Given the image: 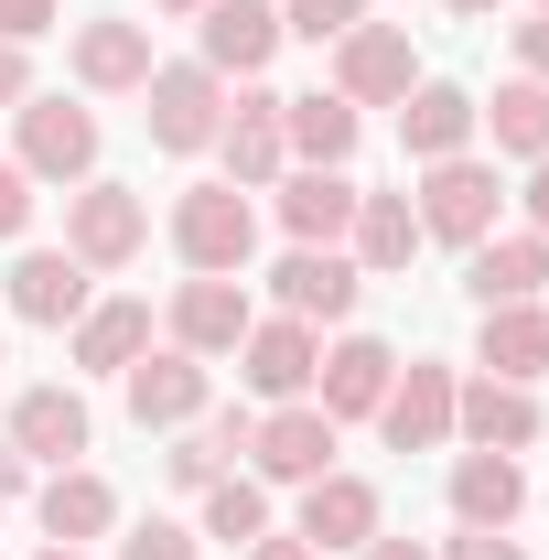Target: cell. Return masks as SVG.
I'll return each mask as SVG.
<instances>
[{"label": "cell", "instance_id": "obj_1", "mask_svg": "<svg viewBox=\"0 0 549 560\" xmlns=\"http://www.w3.org/2000/svg\"><path fill=\"white\" fill-rule=\"evenodd\" d=\"M140 119H151V151L195 162V151H215V130H226V75H215L206 55L151 66V75H140Z\"/></svg>", "mask_w": 549, "mask_h": 560}, {"label": "cell", "instance_id": "obj_2", "mask_svg": "<svg viewBox=\"0 0 549 560\" xmlns=\"http://www.w3.org/2000/svg\"><path fill=\"white\" fill-rule=\"evenodd\" d=\"M173 259L248 280V259H259V206H248L237 184H184V195H173Z\"/></svg>", "mask_w": 549, "mask_h": 560}, {"label": "cell", "instance_id": "obj_3", "mask_svg": "<svg viewBox=\"0 0 549 560\" xmlns=\"http://www.w3.org/2000/svg\"><path fill=\"white\" fill-rule=\"evenodd\" d=\"M420 237H442V248H475L495 237V206H506V184H495V162L475 151H453V162H420Z\"/></svg>", "mask_w": 549, "mask_h": 560}, {"label": "cell", "instance_id": "obj_4", "mask_svg": "<svg viewBox=\"0 0 549 560\" xmlns=\"http://www.w3.org/2000/svg\"><path fill=\"white\" fill-rule=\"evenodd\" d=\"M140 248H151V206H140L130 184H75L66 195V259H86V270H130Z\"/></svg>", "mask_w": 549, "mask_h": 560}, {"label": "cell", "instance_id": "obj_5", "mask_svg": "<svg viewBox=\"0 0 549 560\" xmlns=\"http://www.w3.org/2000/svg\"><path fill=\"white\" fill-rule=\"evenodd\" d=\"M11 140H22V173L33 184H86L97 173V108H75V97H22Z\"/></svg>", "mask_w": 549, "mask_h": 560}, {"label": "cell", "instance_id": "obj_6", "mask_svg": "<svg viewBox=\"0 0 549 560\" xmlns=\"http://www.w3.org/2000/svg\"><path fill=\"white\" fill-rule=\"evenodd\" d=\"M335 453H344V420H324L313 399H280V410L248 431L259 486H313V475H335Z\"/></svg>", "mask_w": 549, "mask_h": 560}, {"label": "cell", "instance_id": "obj_7", "mask_svg": "<svg viewBox=\"0 0 549 560\" xmlns=\"http://www.w3.org/2000/svg\"><path fill=\"white\" fill-rule=\"evenodd\" d=\"M420 86V55H410V22H355L335 44V97L344 108H399Z\"/></svg>", "mask_w": 549, "mask_h": 560}, {"label": "cell", "instance_id": "obj_8", "mask_svg": "<svg viewBox=\"0 0 549 560\" xmlns=\"http://www.w3.org/2000/svg\"><path fill=\"white\" fill-rule=\"evenodd\" d=\"M119 388H130V420L140 431H195L215 399V377H206V355H184V346H151L119 366Z\"/></svg>", "mask_w": 549, "mask_h": 560}, {"label": "cell", "instance_id": "obj_9", "mask_svg": "<svg viewBox=\"0 0 549 560\" xmlns=\"http://www.w3.org/2000/svg\"><path fill=\"white\" fill-rule=\"evenodd\" d=\"M453 388H464V377H453L442 355H410V366L388 377V399H377V431H388L399 453H442V442H453Z\"/></svg>", "mask_w": 549, "mask_h": 560}, {"label": "cell", "instance_id": "obj_10", "mask_svg": "<svg viewBox=\"0 0 549 560\" xmlns=\"http://www.w3.org/2000/svg\"><path fill=\"white\" fill-rule=\"evenodd\" d=\"M313 366H324V335L313 324H291V313H259L248 335H237V377L259 388V399H313Z\"/></svg>", "mask_w": 549, "mask_h": 560}, {"label": "cell", "instance_id": "obj_11", "mask_svg": "<svg viewBox=\"0 0 549 560\" xmlns=\"http://www.w3.org/2000/svg\"><path fill=\"white\" fill-rule=\"evenodd\" d=\"M259 313H248V280H226V270H195L184 291H173V313H162V335L184 355H237V335H248Z\"/></svg>", "mask_w": 549, "mask_h": 560}, {"label": "cell", "instance_id": "obj_12", "mask_svg": "<svg viewBox=\"0 0 549 560\" xmlns=\"http://www.w3.org/2000/svg\"><path fill=\"white\" fill-rule=\"evenodd\" d=\"M215 151H226V184L237 195H259V184H280V162H291V140H280V97L248 75L237 97H226V130H215Z\"/></svg>", "mask_w": 549, "mask_h": 560}, {"label": "cell", "instance_id": "obj_13", "mask_svg": "<svg viewBox=\"0 0 549 560\" xmlns=\"http://www.w3.org/2000/svg\"><path fill=\"white\" fill-rule=\"evenodd\" d=\"M377 528H388L377 486L335 464V475H313V486H302V528H291V539H302V550H366Z\"/></svg>", "mask_w": 549, "mask_h": 560}, {"label": "cell", "instance_id": "obj_14", "mask_svg": "<svg viewBox=\"0 0 549 560\" xmlns=\"http://www.w3.org/2000/svg\"><path fill=\"white\" fill-rule=\"evenodd\" d=\"M270 291H280L291 324H344V313L366 302V270H355L344 248H291V259L270 270Z\"/></svg>", "mask_w": 549, "mask_h": 560}, {"label": "cell", "instance_id": "obj_15", "mask_svg": "<svg viewBox=\"0 0 549 560\" xmlns=\"http://www.w3.org/2000/svg\"><path fill=\"white\" fill-rule=\"evenodd\" d=\"M388 377H399V355L377 346V335H335L324 366H313V410H324V420H377Z\"/></svg>", "mask_w": 549, "mask_h": 560}, {"label": "cell", "instance_id": "obj_16", "mask_svg": "<svg viewBox=\"0 0 549 560\" xmlns=\"http://www.w3.org/2000/svg\"><path fill=\"white\" fill-rule=\"evenodd\" d=\"M86 259H66V248H22L11 259V280H0V302H11V324H55L66 335L75 313H86Z\"/></svg>", "mask_w": 549, "mask_h": 560}, {"label": "cell", "instance_id": "obj_17", "mask_svg": "<svg viewBox=\"0 0 549 560\" xmlns=\"http://www.w3.org/2000/svg\"><path fill=\"white\" fill-rule=\"evenodd\" d=\"M475 86H453V75H420L410 97H399V151L410 162H453V151H475Z\"/></svg>", "mask_w": 549, "mask_h": 560}, {"label": "cell", "instance_id": "obj_18", "mask_svg": "<svg viewBox=\"0 0 549 560\" xmlns=\"http://www.w3.org/2000/svg\"><path fill=\"white\" fill-rule=\"evenodd\" d=\"M464 291H475V313H495V302H539V291H549V237H539V226L475 237V248H464Z\"/></svg>", "mask_w": 549, "mask_h": 560}, {"label": "cell", "instance_id": "obj_19", "mask_svg": "<svg viewBox=\"0 0 549 560\" xmlns=\"http://www.w3.org/2000/svg\"><path fill=\"white\" fill-rule=\"evenodd\" d=\"M453 431H464L475 453H528V442H539V388L464 377V388H453Z\"/></svg>", "mask_w": 549, "mask_h": 560}, {"label": "cell", "instance_id": "obj_20", "mask_svg": "<svg viewBox=\"0 0 549 560\" xmlns=\"http://www.w3.org/2000/svg\"><path fill=\"white\" fill-rule=\"evenodd\" d=\"M475 366L506 377V388H539L549 377V302H495L475 324Z\"/></svg>", "mask_w": 549, "mask_h": 560}, {"label": "cell", "instance_id": "obj_21", "mask_svg": "<svg viewBox=\"0 0 549 560\" xmlns=\"http://www.w3.org/2000/svg\"><path fill=\"white\" fill-rule=\"evenodd\" d=\"M195 44H206L215 75H259L280 55V11L270 0H206V11H195Z\"/></svg>", "mask_w": 549, "mask_h": 560}, {"label": "cell", "instance_id": "obj_22", "mask_svg": "<svg viewBox=\"0 0 549 560\" xmlns=\"http://www.w3.org/2000/svg\"><path fill=\"white\" fill-rule=\"evenodd\" d=\"M66 55H75V86H86V97H140V75H151V33L108 11V22H75Z\"/></svg>", "mask_w": 549, "mask_h": 560}, {"label": "cell", "instance_id": "obj_23", "mask_svg": "<svg viewBox=\"0 0 549 560\" xmlns=\"http://www.w3.org/2000/svg\"><path fill=\"white\" fill-rule=\"evenodd\" d=\"M280 226H291V248H335L344 226H355V184H344L335 162L280 173Z\"/></svg>", "mask_w": 549, "mask_h": 560}, {"label": "cell", "instance_id": "obj_24", "mask_svg": "<svg viewBox=\"0 0 549 560\" xmlns=\"http://www.w3.org/2000/svg\"><path fill=\"white\" fill-rule=\"evenodd\" d=\"M86 431H97V420H86L75 388H22V399H11V453H22V464H75Z\"/></svg>", "mask_w": 549, "mask_h": 560}, {"label": "cell", "instance_id": "obj_25", "mask_svg": "<svg viewBox=\"0 0 549 560\" xmlns=\"http://www.w3.org/2000/svg\"><path fill=\"white\" fill-rule=\"evenodd\" d=\"M528 506V453H464L453 464V528H517Z\"/></svg>", "mask_w": 549, "mask_h": 560}, {"label": "cell", "instance_id": "obj_26", "mask_svg": "<svg viewBox=\"0 0 549 560\" xmlns=\"http://www.w3.org/2000/svg\"><path fill=\"white\" fill-rule=\"evenodd\" d=\"M33 517H44L55 550H75V539H108L119 528V495H108V475H86V464H55L44 495H33Z\"/></svg>", "mask_w": 549, "mask_h": 560}, {"label": "cell", "instance_id": "obj_27", "mask_svg": "<svg viewBox=\"0 0 549 560\" xmlns=\"http://www.w3.org/2000/svg\"><path fill=\"white\" fill-rule=\"evenodd\" d=\"M66 355L86 377H119L130 355H151V302H130V291H119V302H86L66 324Z\"/></svg>", "mask_w": 549, "mask_h": 560}, {"label": "cell", "instance_id": "obj_28", "mask_svg": "<svg viewBox=\"0 0 549 560\" xmlns=\"http://www.w3.org/2000/svg\"><path fill=\"white\" fill-rule=\"evenodd\" d=\"M344 237H355V270H366V280H399L420 248H431L410 195H355V226H344Z\"/></svg>", "mask_w": 549, "mask_h": 560}, {"label": "cell", "instance_id": "obj_29", "mask_svg": "<svg viewBox=\"0 0 549 560\" xmlns=\"http://www.w3.org/2000/svg\"><path fill=\"white\" fill-rule=\"evenodd\" d=\"M280 140L302 151V162H355V140H366V108H344L335 86H313V97H280Z\"/></svg>", "mask_w": 549, "mask_h": 560}, {"label": "cell", "instance_id": "obj_30", "mask_svg": "<svg viewBox=\"0 0 549 560\" xmlns=\"http://www.w3.org/2000/svg\"><path fill=\"white\" fill-rule=\"evenodd\" d=\"M475 108H484L475 130L495 140L506 162H549V86H539V75H506V86H495V97H475Z\"/></svg>", "mask_w": 549, "mask_h": 560}, {"label": "cell", "instance_id": "obj_31", "mask_svg": "<svg viewBox=\"0 0 549 560\" xmlns=\"http://www.w3.org/2000/svg\"><path fill=\"white\" fill-rule=\"evenodd\" d=\"M195 506H206V528H195V539H226V550L270 539V486H259V475H215Z\"/></svg>", "mask_w": 549, "mask_h": 560}, {"label": "cell", "instance_id": "obj_32", "mask_svg": "<svg viewBox=\"0 0 549 560\" xmlns=\"http://www.w3.org/2000/svg\"><path fill=\"white\" fill-rule=\"evenodd\" d=\"M366 22V0H280V44H344Z\"/></svg>", "mask_w": 549, "mask_h": 560}, {"label": "cell", "instance_id": "obj_33", "mask_svg": "<svg viewBox=\"0 0 549 560\" xmlns=\"http://www.w3.org/2000/svg\"><path fill=\"white\" fill-rule=\"evenodd\" d=\"M162 475H173V495H206L215 475H226V442H215V431H184V442L162 453Z\"/></svg>", "mask_w": 549, "mask_h": 560}, {"label": "cell", "instance_id": "obj_34", "mask_svg": "<svg viewBox=\"0 0 549 560\" xmlns=\"http://www.w3.org/2000/svg\"><path fill=\"white\" fill-rule=\"evenodd\" d=\"M119 560H206V550H195V528H173V517H140L130 539H119Z\"/></svg>", "mask_w": 549, "mask_h": 560}, {"label": "cell", "instance_id": "obj_35", "mask_svg": "<svg viewBox=\"0 0 549 560\" xmlns=\"http://www.w3.org/2000/svg\"><path fill=\"white\" fill-rule=\"evenodd\" d=\"M33 206H44V184H33L22 162H0V248H11V237L33 226Z\"/></svg>", "mask_w": 549, "mask_h": 560}, {"label": "cell", "instance_id": "obj_36", "mask_svg": "<svg viewBox=\"0 0 549 560\" xmlns=\"http://www.w3.org/2000/svg\"><path fill=\"white\" fill-rule=\"evenodd\" d=\"M66 22V0H0V44H44Z\"/></svg>", "mask_w": 549, "mask_h": 560}, {"label": "cell", "instance_id": "obj_37", "mask_svg": "<svg viewBox=\"0 0 549 560\" xmlns=\"http://www.w3.org/2000/svg\"><path fill=\"white\" fill-rule=\"evenodd\" d=\"M442 560H528V550H517L506 528H453V539H442Z\"/></svg>", "mask_w": 549, "mask_h": 560}, {"label": "cell", "instance_id": "obj_38", "mask_svg": "<svg viewBox=\"0 0 549 560\" xmlns=\"http://www.w3.org/2000/svg\"><path fill=\"white\" fill-rule=\"evenodd\" d=\"M33 97V44H0V108H22Z\"/></svg>", "mask_w": 549, "mask_h": 560}, {"label": "cell", "instance_id": "obj_39", "mask_svg": "<svg viewBox=\"0 0 549 560\" xmlns=\"http://www.w3.org/2000/svg\"><path fill=\"white\" fill-rule=\"evenodd\" d=\"M517 75H539V86H549V11H539V22H517Z\"/></svg>", "mask_w": 549, "mask_h": 560}, {"label": "cell", "instance_id": "obj_40", "mask_svg": "<svg viewBox=\"0 0 549 560\" xmlns=\"http://www.w3.org/2000/svg\"><path fill=\"white\" fill-rule=\"evenodd\" d=\"M355 560H431V550H420V539H388V528H377V539H366Z\"/></svg>", "mask_w": 549, "mask_h": 560}, {"label": "cell", "instance_id": "obj_41", "mask_svg": "<svg viewBox=\"0 0 549 560\" xmlns=\"http://www.w3.org/2000/svg\"><path fill=\"white\" fill-rule=\"evenodd\" d=\"M528 226L549 237V162H528Z\"/></svg>", "mask_w": 549, "mask_h": 560}, {"label": "cell", "instance_id": "obj_42", "mask_svg": "<svg viewBox=\"0 0 549 560\" xmlns=\"http://www.w3.org/2000/svg\"><path fill=\"white\" fill-rule=\"evenodd\" d=\"M248 560H324V550H302V539H248Z\"/></svg>", "mask_w": 549, "mask_h": 560}, {"label": "cell", "instance_id": "obj_43", "mask_svg": "<svg viewBox=\"0 0 549 560\" xmlns=\"http://www.w3.org/2000/svg\"><path fill=\"white\" fill-rule=\"evenodd\" d=\"M11 495H22V453L0 442V517H11Z\"/></svg>", "mask_w": 549, "mask_h": 560}, {"label": "cell", "instance_id": "obj_44", "mask_svg": "<svg viewBox=\"0 0 549 560\" xmlns=\"http://www.w3.org/2000/svg\"><path fill=\"white\" fill-rule=\"evenodd\" d=\"M442 11H464V22H484V11H495V0H442Z\"/></svg>", "mask_w": 549, "mask_h": 560}, {"label": "cell", "instance_id": "obj_45", "mask_svg": "<svg viewBox=\"0 0 549 560\" xmlns=\"http://www.w3.org/2000/svg\"><path fill=\"white\" fill-rule=\"evenodd\" d=\"M151 11H206V0H151Z\"/></svg>", "mask_w": 549, "mask_h": 560}, {"label": "cell", "instance_id": "obj_46", "mask_svg": "<svg viewBox=\"0 0 549 560\" xmlns=\"http://www.w3.org/2000/svg\"><path fill=\"white\" fill-rule=\"evenodd\" d=\"M44 560H75V550H44Z\"/></svg>", "mask_w": 549, "mask_h": 560}, {"label": "cell", "instance_id": "obj_47", "mask_svg": "<svg viewBox=\"0 0 549 560\" xmlns=\"http://www.w3.org/2000/svg\"><path fill=\"white\" fill-rule=\"evenodd\" d=\"M539 11H549V0H539Z\"/></svg>", "mask_w": 549, "mask_h": 560}]
</instances>
